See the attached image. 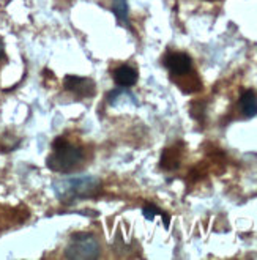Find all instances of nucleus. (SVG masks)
<instances>
[{
    "label": "nucleus",
    "mask_w": 257,
    "mask_h": 260,
    "mask_svg": "<svg viewBox=\"0 0 257 260\" xmlns=\"http://www.w3.org/2000/svg\"><path fill=\"white\" fill-rule=\"evenodd\" d=\"M101 183L97 177L92 175H79L70 177L54 183V191L60 202L73 204L82 201V199H90L100 192Z\"/></svg>",
    "instance_id": "nucleus-1"
},
{
    "label": "nucleus",
    "mask_w": 257,
    "mask_h": 260,
    "mask_svg": "<svg viewBox=\"0 0 257 260\" xmlns=\"http://www.w3.org/2000/svg\"><path fill=\"white\" fill-rule=\"evenodd\" d=\"M84 159V150L78 144L68 141L67 137H57L52 142V153L48 156L46 164L51 171L58 174H68L74 171Z\"/></svg>",
    "instance_id": "nucleus-2"
},
{
    "label": "nucleus",
    "mask_w": 257,
    "mask_h": 260,
    "mask_svg": "<svg viewBox=\"0 0 257 260\" xmlns=\"http://www.w3.org/2000/svg\"><path fill=\"white\" fill-rule=\"evenodd\" d=\"M101 255V244L98 238L93 234L79 232L71 235L67 248H65V257L67 258H98Z\"/></svg>",
    "instance_id": "nucleus-3"
},
{
    "label": "nucleus",
    "mask_w": 257,
    "mask_h": 260,
    "mask_svg": "<svg viewBox=\"0 0 257 260\" xmlns=\"http://www.w3.org/2000/svg\"><path fill=\"white\" fill-rule=\"evenodd\" d=\"M63 87L70 93L79 98H92L97 93V84L90 78H82V76H74V74L65 76Z\"/></svg>",
    "instance_id": "nucleus-4"
},
{
    "label": "nucleus",
    "mask_w": 257,
    "mask_h": 260,
    "mask_svg": "<svg viewBox=\"0 0 257 260\" xmlns=\"http://www.w3.org/2000/svg\"><path fill=\"white\" fill-rule=\"evenodd\" d=\"M164 65L174 76H185L192 70V60L185 52H171L164 58Z\"/></svg>",
    "instance_id": "nucleus-5"
},
{
    "label": "nucleus",
    "mask_w": 257,
    "mask_h": 260,
    "mask_svg": "<svg viewBox=\"0 0 257 260\" xmlns=\"http://www.w3.org/2000/svg\"><path fill=\"white\" fill-rule=\"evenodd\" d=\"M112 76H114V82L122 88H130L138 82V70L130 65H122L115 68Z\"/></svg>",
    "instance_id": "nucleus-6"
},
{
    "label": "nucleus",
    "mask_w": 257,
    "mask_h": 260,
    "mask_svg": "<svg viewBox=\"0 0 257 260\" xmlns=\"http://www.w3.org/2000/svg\"><path fill=\"white\" fill-rule=\"evenodd\" d=\"M240 109L245 117L252 118L257 115V96L252 90H245L240 96Z\"/></svg>",
    "instance_id": "nucleus-7"
},
{
    "label": "nucleus",
    "mask_w": 257,
    "mask_h": 260,
    "mask_svg": "<svg viewBox=\"0 0 257 260\" xmlns=\"http://www.w3.org/2000/svg\"><path fill=\"white\" fill-rule=\"evenodd\" d=\"M112 13L120 25L130 27V18H128V2L126 0H112Z\"/></svg>",
    "instance_id": "nucleus-8"
},
{
    "label": "nucleus",
    "mask_w": 257,
    "mask_h": 260,
    "mask_svg": "<svg viewBox=\"0 0 257 260\" xmlns=\"http://www.w3.org/2000/svg\"><path fill=\"white\" fill-rule=\"evenodd\" d=\"M161 210L158 208V207H155V205H152V204H148V205H145L144 208H142V215H144V218L147 219V221H153L158 215H161Z\"/></svg>",
    "instance_id": "nucleus-9"
},
{
    "label": "nucleus",
    "mask_w": 257,
    "mask_h": 260,
    "mask_svg": "<svg viewBox=\"0 0 257 260\" xmlns=\"http://www.w3.org/2000/svg\"><path fill=\"white\" fill-rule=\"evenodd\" d=\"M2 58H5V43L2 38H0V60Z\"/></svg>",
    "instance_id": "nucleus-10"
}]
</instances>
